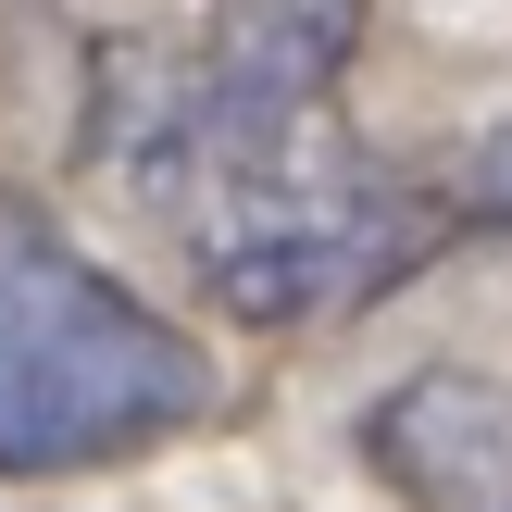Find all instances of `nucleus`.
<instances>
[{
  "mask_svg": "<svg viewBox=\"0 0 512 512\" xmlns=\"http://www.w3.org/2000/svg\"><path fill=\"white\" fill-rule=\"evenodd\" d=\"M213 413V363L138 288L0 213V475H88Z\"/></svg>",
  "mask_w": 512,
  "mask_h": 512,
  "instance_id": "nucleus-1",
  "label": "nucleus"
},
{
  "mask_svg": "<svg viewBox=\"0 0 512 512\" xmlns=\"http://www.w3.org/2000/svg\"><path fill=\"white\" fill-rule=\"evenodd\" d=\"M175 225H188L200 300L238 325H325L363 313L375 288L425 263V238L450 225L438 188H400L375 150H350L338 125H300L275 150H238L200 188H175Z\"/></svg>",
  "mask_w": 512,
  "mask_h": 512,
  "instance_id": "nucleus-2",
  "label": "nucleus"
},
{
  "mask_svg": "<svg viewBox=\"0 0 512 512\" xmlns=\"http://www.w3.org/2000/svg\"><path fill=\"white\" fill-rule=\"evenodd\" d=\"M350 38H363V0H225L200 38H125L88 75V150H113L138 188L175 200L238 150L325 125Z\"/></svg>",
  "mask_w": 512,
  "mask_h": 512,
  "instance_id": "nucleus-3",
  "label": "nucleus"
},
{
  "mask_svg": "<svg viewBox=\"0 0 512 512\" xmlns=\"http://www.w3.org/2000/svg\"><path fill=\"white\" fill-rule=\"evenodd\" d=\"M363 463L413 512H512V388L475 363H413L363 413Z\"/></svg>",
  "mask_w": 512,
  "mask_h": 512,
  "instance_id": "nucleus-4",
  "label": "nucleus"
}]
</instances>
